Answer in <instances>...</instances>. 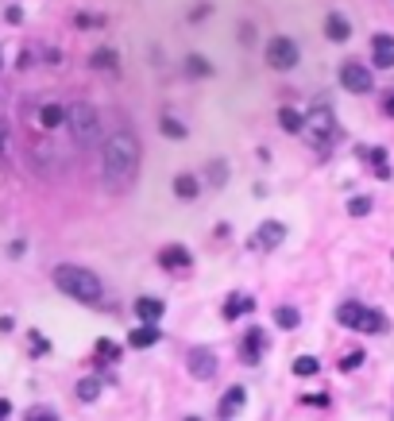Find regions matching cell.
<instances>
[{
	"mask_svg": "<svg viewBox=\"0 0 394 421\" xmlns=\"http://www.w3.org/2000/svg\"><path fill=\"white\" fill-rule=\"evenodd\" d=\"M101 170H105V190L109 193L132 190L135 174H139V140H135V132L124 128V132L109 135L101 155Z\"/></svg>",
	"mask_w": 394,
	"mask_h": 421,
	"instance_id": "6da1fadb",
	"label": "cell"
},
{
	"mask_svg": "<svg viewBox=\"0 0 394 421\" xmlns=\"http://www.w3.org/2000/svg\"><path fill=\"white\" fill-rule=\"evenodd\" d=\"M225 170H228L225 163H213V186H225V178H228Z\"/></svg>",
	"mask_w": 394,
	"mask_h": 421,
	"instance_id": "1f68e13d",
	"label": "cell"
},
{
	"mask_svg": "<svg viewBox=\"0 0 394 421\" xmlns=\"http://www.w3.org/2000/svg\"><path fill=\"white\" fill-rule=\"evenodd\" d=\"M89 62H93V66H97V70H116V62H120V58H116V50L101 47V50H97V54L89 58Z\"/></svg>",
	"mask_w": 394,
	"mask_h": 421,
	"instance_id": "7402d4cb",
	"label": "cell"
},
{
	"mask_svg": "<svg viewBox=\"0 0 394 421\" xmlns=\"http://www.w3.org/2000/svg\"><path fill=\"white\" fill-rule=\"evenodd\" d=\"M263 344H267V332H263V329H248V337H243V344H240V360H243V364H259Z\"/></svg>",
	"mask_w": 394,
	"mask_h": 421,
	"instance_id": "9c48e42d",
	"label": "cell"
},
{
	"mask_svg": "<svg viewBox=\"0 0 394 421\" xmlns=\"http://www.w3.org/2000/svg\"><path fill=\"white\" fill-rule=\"evenodd\" d=\"M27 418H54L51 406H35V410H27Z\"/></svg>",
	"mask_w": 394,
	"mask_h": 421,
	"instance_id": "e575fe53",
	"label": "cell"
},
{
	"mask_svg": "<svg viewBox=\"0 0 394 421\" xmlns=\"http://www.w3.org/2000/svg\"><path fill=\"white\" fill-rule=\"evenodd\" d=\"M197 190H202V186H197V178H193V174H178L174 178V193L182 201H193L197 198Z\"/></svg>",
	"mask_w": 394,
	"mask_h": 421,
	"instance_id": "ffe728a7",
	"label": "cell"
},
{
	"mask_svg": "<svg viewBox=\"0 0 394 421\" xmlns=\"http://www.w3.org/2000/svg\"><path fill=\"white\" fill-rule=\"evenodd\" d=\"M317 371H321V364L313 360V355H302V360H294V375H302V379H305V375H317Z\"/></svg>",
	"mask_w": 394,
	"mask_h": 421,
	"instance_id": "603a6c76",
	"label": "cell"
},
{
	"mask_svg": "<svg viewBox=\"0 0 394 421\" xmlns=\"http://www.w3.org/2000/svg\"><path fill=\"white\" fill-rule=\"evenodd\" d=\"M360 313H363V302H344V306L336 309V321H340L344 329H356V325H360Z\"/></svg>",
	"mask_w": 394,
	"mask_h": 421,
	"instance_id": "e0dca14e",
	"label": "cell"
},
{
	"mask_svg": "<svg viewBox=\"0 0 394 421\" xmlns=\"http://www.w3.org/2000/svg\"><path fill=\"white\" fill-rule=\"evenodd\" d=\"M66 124H70L74 143H82V147H93V143L101 140V116H97L93 105H70L66 108Z\"/></svg>",
	"mask_w": 394,
	"mask_h": 421,
	"instance_id": "3957f363",
	"label": "cell"
},
{
	"mask_svg": "<svg viewBox=\"0 0 394 421\" xmlns=\"http://www.w3.org/2000/svg\"><path fill=\"white\" fill-rule=\"evenodd\" d=\"M252 309H255V302H252L248 294H232V297L225 302V309H220V313H225V321H236L240 313H252Z\"/></svg>",
	"mask_w": 394,
	"mask_h": 421,
	"instance_id": "4fadbf2b",
	"label": "cell"
},
{
	"mask_svg": "<svg viewBox=\"0 0 394 421\" xmlns=\"http://www.w3.org/2000/svg\"><path fill=\"white\" fill-rule=\"evenodd\" d=\"M39 124H43V128L66 124V108H62V105H43V108H39Z\"/></svg>",
	"mask_w": 394,
	"mask_h": 421,
	"instance_id": "ac0fdd59",
	"label": "cell"
},
{
	"mask_svg": "<svg viewBox=\"0 0 394 421\" xmlns=\"http://www.w3.org/2000/svg\"><path fill=\"white\" fill-rule=\"evenodd\" d=\"M371 62H375L379 70L394 66V35H375V39H371Z\"/></svg>",
	"mask_w": 394,
	"mask_h": 421,
	"instance_id": "ba28073f",
	"label": "cell"
},
{
	"mask_svg": "<svg viewBox=\"0 0 394 421\" xmlns=\"http://www.w3.org/2000/svg\"><path fill=\"white\" fill-rule=\"evenodd\" d=\"M278 120H282V128H286V132H302L305 112H298V108H278Z\"/></svg>",
	"mask_w": 394,
	"mask_h": 421,
	"instance_id": "44dd1931",
	"label": "cell"
},
{
	"mask_svg": "<svg viewBox=\"0 0 394 421\" xmlns=\"http://www.w3.org/2000/svg\"><path fill=\"white\" fill-rule=\"evenodd\" d=\"M8 24H24V12H20V8H8Z\"/></svg>",
	"mask_w": 394,
	"mask_h": 421,
	"instance_id": "d590c367",
	"label": "cell"
},
{
	"mask_svg": "<svg viewBox=\"0 0 394 421\" xmlns=\"http://www.w3.org/2000/svg\"><path fill=\"white\" fill-rule=\"evenodd\" d=\"M185 70H190V74H209V62H202V58H185Z\"/></svg>",
	"mask_w": 394,
	"mask_h": 421,
	"instance_id": "4dcf8cb0",
	"label": "cell"
},
{
	"mask_svg": "<svg viewBox=\"0 0 394 421\" xmlns=\"http://www.w3.org/2000/svg\"><path fill=\"white\" fill-rule=\"evenodd\" d=\"M105 20L101 16H77V27H101Z\"/></svg>",
	"mask_w": 394,
	"mask_h": 421,
	"instance_id": "836d02e7",
	"label": "cell"
},
{
	"mask_svg": "<svg viewBox=\"0 0 394 421\" xmlns=\"http://www.w3.org/2000/svg\"><path fill=\"white\" fill-rule=\"evenodd\" d=\"M383 112H386V116H394V93H391V97H386V105H383Z\"/></svg>",
	"mask_w": 394,
	"mask_h": 421,
	"instance_id": "8d00e7d4",
	"label": "cell"
},
{
	"mask_svg": "<svg viewBox=\"0 0 394 421\" xmlns=\"http://www.w3.org/2000/svg\"><path fill=\"white\" fill-rule=\"evenodd\" d=\"M333 132H336V120H333V112H328V108H313V112H305L302 135L313 143V147H325V143L333 140Z\"/></svg>",
	"mask_w": 394,
	"mask_h": 421,
	"instance_id": "277c9868",
	"label": "cell"
},
{
	"mask_svg": "<svg viewBox=\"0 0 394 421\" xmlns=\"http://www.w3.org/2000/svg\"><path fill=\"white\" fill-rule=\"evenodd\" d=\"M162 135H170V140H182V135H185V124H178L174 116H162Z\"/></svg>",
	"mask_w": 394,
	"mask_h": 421,
	"instance_id": "4316f807",
	"label": "cell"
},
{
	"mask_svg": "<svg viewBox=\"0 0 394 421\" xmlns=\"http://www.w3.org/2000/svg\"><path fill=\"white\" fill-rule=\"evenodd\" d=\"M348 213H352V216H368L371 213V198H352V201H348Z\"/></svg>",
	"mask_w": 394,
	"mask_h": 421,
	"instance_id": "f1b7e54d",
	"label": "cell"
},
{
	"mask_svg": "<svg viewBox=\"0 0 394 421\" xmlns=\"http://www.w3.org/2000/svg\"><path fill=\"white\" fill-rule=\"evenodd\" d=\"M356 332H371V337H375V332H386V317L379 313V309H368V306H363V313H360V325H356Z\"/></svg>",
	"mask_w": 394,
	"mask_h": 421,
	"instance_id": "5bb4252c",
	"label": "cell"
},
{
	"mask_svg": "<svg viewBox=\"0 0 394 421\" xmlns=\"http://www.w3.org/2000/svg\"><path fill=\"white\" fill-rule=\"evenodd\" d=\"M8 120H0V166H8Z\"/></svg>",
	"mask_w": 394,
	"mask_h": 421,
	"instance_id": "83f0119b",
	"label": "cell"
},
{
	"mask_svg": "<svg viewBox=\"0 0 394 421\" xmlns=\"http://www.w3.org/2000/svg\"><path fill=\"white\" fill-rule=\"evenodd\" d=\"M0 66H4V58H0Z\"/></svg>",
	"mask_w": 394,
	"mask_h": 421,
	"instance_id": "f35d334b",
	"label": "cell"
},
{
	"mask_svg": "<svg viewBox=\"0 0 394 421\" xmlns=\"http://www.w3.org/2000/svg\"><path fill=\"white\" fill-rule=\"evenodd\" d=\"M360 364H363V355H360V352H348V355L340 360V367H344V371H356Z\"/></svg>",
	"mask_w": 394,
	"mask_h": 421,
	"instance_id": "f546056e",
	"label": "cell"
},
{
	"mask_svg": "<svg viewBox=\"0 0 394 421\" xmlns=\"http://www.w3.org/2000/svg\"><path fill=\"white\" fill-rule=\"evenodd\" d=\"M97 394H101V383H97V379H82V383H77V398H82V402H93Z\"/></svg>",
	"mask_w": 394,
	"mask_h": 421,
	"instance_id": "cb8c5ba5",
	"label": "cell"
},
{
	"mask_svg": "<svg viewBox=\"0 0 394 421\" xmlns=\"http://www.w3.org/2000/svg\"><path fill=\"white\" fill-rule=\"evenodd\" d=\"M128 344H132V348H151V344H159V329H155V321H143V329H132Z\"/></svg>",
	"mask_w": 394,
	"mask_h": 421,
	"instance_id": "9a60e30c",
	"label": "cell"
},
{
	"mask_svg": "<svg viewBox=\"0 0 394 421\" xmlns=\"http://www.w3.org/2000/svg\"><path fill=\"white\" fill-rule=\"evenodd\" d=\"M325 35L333 43H344L348 35H352V24H348V16H340V12H333V16L325 20Z\"/></svg>",
	"mask_w": 394,
	"mask_h": 421,
	"instance_id": "7c38bea8",
	"label": "cell"
},
{
	"mask_svg": "<svg viewBox=\"0 0 394 421\" xmlns=\"http://www.w3.org/2000/svg\"><path fill=\"white\" fill-rule=\"evenodd\" d=\"M8 413H12V406H8V402H0V418H8Z\"/></svg>",
	"mask_w": 394,
	"mask_h": 421,
	"instance_id": "74e56055",
	"label": "cell"
},
{
	"mask_svg": "<svg viewBox=\"0 0 394 421\" xmlns=\"http://www.w3.org/2000/svg\"><path fill=\"white\" fill-rule=\"evenodd\" d=\"M286 239V228L278 221H267V224H259V232H255V248H278Z\"/></svg>",
	"mask_w": 394,
	"mask_h": 421,
	"instance_id": "8fae6325",
	"label": "cell"
},
{
	"mask_svg": "<svg viewBox=\"0 0 394 421\" xmlns=\"http://www.w3.org/2000/svg\"><path fill=\"white\" fill-rule=\"evenodd\" d=\"M185 367H190L193 379H213L217 375V355H213V348H190Z\"/></svg>",
	"mask_w": 394,
	"mask_h": 421,
	"instance_id": "52a82bcc",
	"label": "cell"
},
{
	"mask_svg": "<svg viewBox=\"0 0 394 421\" xmlns=\"http://www.w3.org/2000/svg\"><path fill=\"white\" fill-rule=\"evenodd\" d=\"M97 355H101L105 364H116V360H120V348L112 344V340H97Z\"/></svg>",
	"mask_w": 394,
	"mask_h": 421,
	"instance_id": "d4e9b609",
	"label": "cell"
},
{
	"mask_svg": "<svg viewBox=\"0 0 394 421\" xmlns=\"http://www.w3.org/2000/svg\"><path fill=\"white\" fill-rule=\"evenodd\" d=\"M54 286H59L66 297L82 302V306H101V297H105L101 279H97L93 271H85V267H74V263L54 267Z\"/></svg>",
	"mask_w": 394,
	"mask_h": 421,
	"instance_id": "7a4b0ae2",
	"label": "cell"
},
{
	"mask_svg": "<svg viewBox=\"0 0 394 421\" xmlns=\"http://www.w3.org/2000/svg\"><path fill=\"white\" fill-rule=\"evenodd\" d=\"M243 402H248V394H243V390L240 387H232V390H228V394H225V402H220V418H232V413L236 410H243Z\"/></svg>",
	"mask_w": 394,
	"mask_h": 421,
	"instance_id": "d6986e66",
	"label": "cell"
},
{
	"mask_svg": "<svg viewBox=\"0 0 394 421\" xmlns=\"http://www.w3.org/2000/svg\"><path fill=\"white\" fill-rule=\"evenodd\" d=\"M135 317H139V321H159V317H162V302H159V297H139V302H135Z\"/></svg>",
	"mask_w": 394,
	"mask_h": 421,
	"instance_id": "2e32d148",
	"label": "cell"
},
{
	"mask_svg": "<svg viewBox=\"0 0 394 421\" xmlns=\"http://www.w3.org/2000/svg\"><path fill=\"white\" fill-rule=\"evenodd\" d=\"M31 352H35V355H43V352H47V340H43L39 332H31Z\"/></svg>",
	"mask_w": 394,
	"mask_h": 421,
	"instance_id": "d6a6232c",
	"label": "cell"
},
{
	"mask_svg": "<svg viewBox=\"0 0 394 421\" xmlns=\"http://www.w3.org/2000/svg\"><path fill=\"white\" fill-rule=\"evenodd\" d=\"M193 259H190V251L182 248V244H170V248H162L159 251V267L162 271H185Z\"/></svg>",
	"mask_w": 394,
	"mask_h": 421,
	"instance_id": "30bf717a",
	"label": "cell"
},
{
	"mask_svg": "<svg viewBox=\"0 0 394 421\" xmlns=\"http://www.w3.org/2000/svg\"><path fill=\"white\" fill-rule=\"evenodd\" d=\"M275 321L282 325V329H298V309H290V306L275 309Z\"/></svg>",
	"mask_w": 394,
	"mask_h": 421,
	"instance_id": "484cf974",
	"label": "cell"
},
{
	"mask_svg": "<svg viewBox=\"0 0 394 421\" xmlns=\"http://www.w3.org/2000/svg\"><path fill=\"white\" fill-rule=\"evenodd\" d=\"M298 58H302V50H298V43H294V39H286V35L271 39L267 62H271L275 70H294V66H298Z\"/></svg>",
	"mask_w": 394,
	"mask_h": 421,
	"instance_id": "5b68a950",
	"label": "cell"
},
{
	"mask_svg": "<svg viewBox=\"0 0 394 421\" xmlns=\"http://www.w3.org/2000/svg\"><path fill=\"white\" fill-rule=\"evenodd\" d=\"M340 85L348 93H371V89H375L371 70L363 66V62H344V66H340Z\"/></svg>",
	"mask_w": 394,
	"mask_h": 421,
	"instance_id": "8992f818",
	"label": "cell"
}]
</instances>
